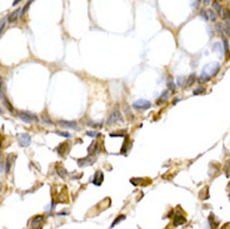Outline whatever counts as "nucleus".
I'll use <instances>...</instances> for the list:
<instances>
[{
    "label": "nucleus",
    "instance_id": "obj_1",
    "mask_svg": "<svg viewBox=\"0 0 230 229\" xmlns=\"http://www.w3.org/2000/svg\"><path fill=\"white\" fill-rule=\"evenodd\" d=\"M220 70V65L218 63H210L208 64L206 66H204L203 71H201V75H200V79L199 82L203 83V82H209L214 75L218 74V71Z\"/></svg>",
    "mask_w": 230,
    "mask_h": 229
},
{
    "label": "nucleus",
    "instance_id": "obj_2",
    "mask_svg": "<svg viewBox=\"0 0 230 229\" xmlns=\"http://www.w3.org/2000/svg\"><path fill=\"white\" fill-rule=\"evenodd\" d=\"M123 122H124V118H123L121 113L119 112V109H114V110L111 112V114H110V117H109L106 124H108V125H114V124H116V123H123Z\"/></svg>",
    "mask_w": 230,
    "mask_h": 229
},
{
    "label": "nucleus",
    "instance_id": "obj_3",
    "mask_svg": "<svg viewBox=\"0 0 230 229\" xmlns=\"http://www.w3.org/2000/svg\"><path fill=\"white\" fill-rule=\"evenodd\" d=\"M18 117L24 123H36L38 122V117L29 112H18Z\"/></svg>",
    "mask_w": 230,
    "mask_h": 229
},
{
    "label": "nucleus",
    "instance_id": "obj_4",
    "mask_svg": "<svg viewBox=\"0 0 230 229\" xmlns=\"http://www.w3.org/2000/svg\"><path fill=\"white\" fill-rule=\"evenodd\" d=\"M151 107V103L149 100H145V99H138L133 103V108L138 109V110H145V109H149Z\"/></svg>",
    "mask_w": 230,
    "mask_h": 229
},
{
    "label": "nucleus",
    "instance_id": "obj_5",
    "mask_svg": "<svg viewBox=\"0 0 230 229\" xmlns=\"http://www.w3.org/2000/svg\"><path fill=\"white\" fill-rule=\"evenodd\" d=\"M18 140H19V144L21 146H29L30 143H31V136L29 134H19L18 135Z\"/></svg>",
    "mask_w": 230,
    "mask_h": 229
},
{
    "label": "nucleus",
    "instance_id": "obj_6",
    "mask_svg": "<svg viewBox=\"0 0 230 229\" xmlns=\"http://www.w3.org/2000/svg\"><path fill=\"white\" fill-rule=\"evenodd\" d=\"M44 219H45V217H44V215H35V217H33V218L30 219L29 224H30V227H31V228H39V227L43 224Z\"/></svg>",
    "mask_w": 230,
    "mask_h": 229
},
{
    "label": "nucleus",
    "instance_id": "obj_7",
    "mask_svg": "<svg viewBox=\"0 0 230 229\" xmlns=\"http://www.w3.org/2000/svg\"><path fill=\"white\" fill-rule=\"evenodd\" d=\"M58 124L61 126V128H68V129H75V130H78L79 129V126H78V124H76V122H69V120H60V122H58Z\"/></svg>",
    "mask_w": 230,
    "mask_h": 229
},
{
    "label": "nucleus",
    "instance_id": "obj_8",
    "mask_svg": "<svg viewBox=\"0 0 230 229\" xmlns=\"http://www.w3.org/2000/svg\"><path fill=\"white\" fill-rule=\"evenodd\" d=\"M94 162H95V158H94V157H90V155H88L87 158L78 159V165H79L80 168H83V167H85V165H92Z\"/></svg>",
    "mask_w": 230,
    "mask_h": 229
},
{
    "label": "nucleus",
    "instance_id": "obj_9",
    "mask_svg": "<svg viewBox=\"0 0 230 229\" xmlns=\"http://www.w3.org/2000/svg\"><path fill=\"white\" fill-rule=\"evenodd\" d=\"M15 159H16V155L15 154H9L7 157V159H5V168H4L5 173H9L10 172V168H12L13 163L15 162Z\"/></svg>",
    "mask_w": 230,
    "mask_h": 229
},
{
    "label": "nucleus",
    "instance_id": "obj_10",
    "mask_svg": "<svg viewBox=\"0 0 230 229\" xmlns=\"http://www.w3.org/2000/svg\"><path fill=\"white\" fill-rule=\"evenodd\" d=\"M130 183L133 185H149L151 183L150 179H145V178H131Z\"/></svg>",
    "mask_w": 230,
    "mask_h": 229
},
{
    "label": "nucleus",
    "instance_id": "obj_11",
    "mask_svg": "<svg viewBox=\"0 0 230 229\" xmlns=\"http://www.w3.org/2000/svg\"><path fill=\"white\" fill-rule=\"evenodd\" d=\"M103 180H104V174L103 172L98 170L95 174H94V178H93V184L96 185V187H100L103 184Z\"/></svg>",
    "mask_w": 230,
    "mask_h": 229
},
{
    "label": "nucleus",
    "instance_id": "obj_12",
    "mask_svg": "<svg viewBox=\"0 0 230 229\" xmlns=\"http://www.w3.org/2000/svg\"><path fill=\"white\" fill-rule=\"evenodd\" d=\"M99 151H100V146H99V143H96V141H93L90 144V146L88 148V153H89L90 157H94L95 154H98Z\"/></svg>",
    "mask_w": 230,
    "mask_h": 229
},
{
    "label": "nucleus",
    "instance_id": "obj_13",
    "mask_svg": "<svg viewBox=\"0 0 230 229\" xmlns=\"http://www.w3.org/2000/svg\"><path fill=\"white\" fill-rule=\"evenodd\" d=\"M185 223H186V218L183 214H175L174 220H173V224L174 225H183Z\"/></svg>",
    "mask_w": 230,
    "mask_h": 229
},
{
    "label": "nucleus",
    "instance_id": "obj_14",
    "mask_svg": "<svg viewBox=\"0 0 230 229\" xmlns=\"http://www.w3.org/2000/svg\"><path fill=\"white\" fill-rule=\"evenodd\" d=\"M55 150L58 151L59 155H65V153L69 150V144H68V143H61L59 146H56Z\"/></svg>",
    "mask_w": 230,
    "mask_h": 229
},
{
    "label": "nucleus",
    "instance_id": "obj_15",
    "mask_svg": "<svg viewBox=\"0 0 230 229\" xmlns=\"http://www.w3.org/2000/svg\"><path fill=\"white\" fill-rule=\"evenodd\" d=\"M59 164H60V163H56V167H55L58 174L60 175V178H66V177H68V172L65 170V168H63V167L59 165Z\"/></svg>",
    "mask_w": 230,
    "mask_h": 229
},
{
    "label": "nucleus",
    "instance_id": "obj_16",
    "mask_svg": "<svg viewBox=\"0 0 230 229\" xmlns=\"http://www.w3.org/2000/svg\"><path fill=\"white\" fill-rule=\"evenodd\" d=\"M125 138V141H124V145L121 146V150H120V153L121 154H126V151H128V148L130 146V140H129V135H125L124 136Z\"/></svg>",
    "mask_w": 230,
    "mask_h": 229
},
{
    "label": "nucleus",
    "instance_id": "obj_17",
    "mask_svg": "<svg viewBox=\"0 0 230 229\" xmlns=\"http://www.w3.org/2000/svg\"><path fill=\"white\" fill-rule=\"evenodd\" d=\"M168 97H169V94H168V90H167V92H164V93L162 94V97L157 100V105H163V103H165V102L168 100Z\"/></svg>",
    "mask_w": 230,
    "mask_h": 229
},
{
    "label": "nucleus",
    "instance_id": "obj_18",
    "mask_svg": "<svg viewBox=\"0 0 230 229\" xmlns=\"http://www.w3.org/2000/svg\"><path fill=\"white\" fill-rule=\"evenodd\" d=\"M128 135V131L125 129H121V130H116V131H111L110 133V136L114 138V136H125Z\"/></svg>",
    "mask_w": 230,
    "mask_h": 229
},
{
    "label": "nucleus",
    "instance_id": "obj_19",
    "mask_svg": "<svg viewBox=\"0 0 230 229\" xmlns=\"http://www.w3.org/2000/svg\"><path fill=\"white\" fill-rule=\"evenodd\" d=\"M19 13H20V10H19V9H16L14 13H12V14L8 17V21H9V23H14V21L18 19V17H19Z\"/></svg>",
    "mask_w": 230,
    "mask_h": 229
},
{
    "label": "nucleus",
    "instance_id": "obj_20",
    "mask_svg": "<svg viewBox=\"0 0 230 229\" xmlns=\"http://www.w3.org/2000/svg\"><path fill=\"white\" fill-rule=\"evenodd\" d=\"M125 218H126V217H125V214H120V215H118V217L114 219V222H113V224L110 225V228H114V227H115V225H118L120 222L125 220Z\"/></svg>",
    "mask_w": 230,
    "mask_h": 229
},
{
    "label": "nucleus",
    "instance_id": "obj_21",
    "mask_svg": "<svg viewBox=\"0 0 230 229\" xmlns=\"http://www.w3.org/2000/svg\"><path fill=\"white\" fill-rule=\"evenodd\" d=\"M195 80H196V75H195V74H190V75H189V78H188V79H186V82H185L186 87H191V85L195 83Z\"/></svg>",
    "mask_w": 230,
    "mask_h": 229
},
{
    "label": "nucleus",
    "instance_id": "obj_22",
    "mask_svg": "<svg viewBox=\"0 0 230 229\" xmlns=\"http://www.w3.org/2000/svg\"><path fill=\"white\" fill-rule=\"evenodd\" d=\"M5 89H7V88H5L4 80H3L2 78H0V99H3V100L5 99V98H4V94H5Z\"/></svg>",
    "mask_w": 230,
    "mask_h": 229
},
{
    "label": "nucleus",
    "instance_id": "obj_23",
    "mask_svg": "<svg viewBox=\"0 0 230 229\" xmlns=\"http://www.w3.org/2000/svg\"><path fill=\"white\" fill-rule=\"evenodd\" d=\"M199 198H200L201 200H205V199H208V198H209V188H208V187H205V188L200 192Z\"/></svg>",
    "mask_w": 230,
    "mask_h": 229
},
{
    "label": "nucleus",
    "instance_id": "obj_24",
    "mask_svg": "<svg viewBox=\"0 0 230 229\" xmlns=\"http://www.w3.org/2000/svg\"><path fill=\"white\" fill-rule=\"evenodd\" d=\"M124 110H125V114H126V118H128L129 120H133V119H134V117H133V113H131V110H130V108H129V105H126V104H124Z\"/></svg>",
    "mask_w": 230,
    "mask_h": 229
},
{
    "label": "nucleus",
    "instance_id": "obj_25",
    "mask_svg": "<svg viewBox=\"0 0 230 229\" xmlns=\"http://www.w3.org/2000/svg\"><path fill=\"white\" fill-rule=\"evenodd\" d=\"M209 223H210V228H211V229H216V228H218V223L214 222V215H213V214L209 215Z\"/></svg>",
    "mask_w": 230,
    "mask_h": 229
},
{
    "label": "nucleus",
    "instance_id": "obj_26",
    "mask_svg": "<svg viewBox=\"0 0 230 229\" xmlns=\"http://www.w3.org/2000/svg\"><path fill=\"white\" fill-rule=\"evenodd\" d=\"M221 15L225 19V21H230V10H228V9L221 10Z\"/></svg>",
    "mask_w": 230,
    "mask_h": 229
},
{
    "label": "nucleus",
    "instance_id": "obj_27",
    "mask_svg": "<svg viewBox=\"0 0 230 229\" xmlns=\"http://www.w3.org/2000/svg\"><path fill=\"white\" fill-rule=\"evenodd\" d=\"M206 14H209V15H208V18H209L211 21H215V20H216V14L214 13V10L209 9V10L206 12Z\"/></svg>",
    "mask_w": 230,
    "mask_h": 229
},
{
    "label": "nucleus",
    "instance_id": "obj_28",
    "mask_svg": "<svg viewBox=\"0 0 230 229\" xmlns=\"http://www.w3.org/2000/svg\"><path fill=\"white\" fill-rule=\"evenodd\" d=\"M224 172H225V174H226V177H229L230 175V159L225 163V167H224Z\"/></svg>",
    "mask_w": 230,
    "mask_h": 229
},
{
    "label": "nucleus",
    "instance_id": "obj_29",
    "mask_svg": "<svg viewBox=\"0 0 230 229\" xmlns=\"http://www.w3.org/2000/svg\"><path fill=\"white\" fill-rule=\"evenodd\" d=\"M3 102H4V105H5V107H7V108H8V110H10V112H12V113H14V108H13V107H12V104H10V103H9V100H8V99H4V100H3Z\"/></svg>",
    "mask_w": 230,
    "mask_h": 229
},
{
    "label": "nucleus",
    "instance_id": "obj_30",
    "mask_svg": "<svg viewBox=\"0 0 230 229\" xmlns=\"http://www.w3.org/2000/svg\"><path fill=\"white\" fill-rule=\"evenodd\" d=\"M213 8L216 10L218 14H221V8H220V5H219L218 2H214V3H213Z\"/></svg>",
    "mask_w": 230,
    "mask_h": 229
},
{
    "label": "nucleus",
    "instance_id": "obj_31",
    "mask_svg": "<svg viewBox=\"0 0 230 229\" xmlns=\"http://www.w3.org/2000/svg\"><path fill=\"white\" fill-rule=\"evenodd\" d=\"M168 88H169L171 92H175V90H176V85L174 84L173 80H169V82H168Z\"/></svg>",
    "mask_w": 230,
    "mask_h": 229
},
{
    "label": "nucleus",
    "instance_id": "obj_32",
    "mask_svg": "<svg viewBox=\"0 0 230 229\" xmlns=\"http://www.w3.org/2000/svg\"><path fill=\"white\" fill-rule=\"evenodd\" d=\"M201 93H205V88H204V87H199V88H196V89L194 90V95H199V94H201Z\"/></svg>",
    "mask_w": 230,
    "mask_h": 229
},
{
    "label": "nucleus",
    "instance_id": "obj_33",
    "mask_svg": "<svg viewBox=\"0 0 230 229\" xmlns=\"http://www.w3.org/2000/svg\"><path fill=\"white\" fill-rule=\"evenodd\" d=\"M55 133H56V134H59V135H61V136H65V138H71V134H69L68 131H60V130H56Z\"/></svg>",
    "mask_w": 230,
    "mask_h": 229
},
{
    "label": "nucleus",
    "instance_id": "obj_34",
    "mask_svg": "<svg viewBox=\"0 0 230 229\" xmlns=\"http://www.w3.org/2000/svg\"><path fill=\"white\" fill-rule=\"evenodd\" d=\"M5 164H4V157H3V154H0V172H4V167Z\"/></svg>",
    "mask_w": 230,
    "mask_h": 229
},
{
    "label": "nucleus",
    "instance_id": "obj_35",
    "mask_svg": "<svg viewBox=\"0 0 230 229\" xmlns=\"http://www.w3.org/2000/svg\"><path fill=\"white\" fill-rule=\"evenodd\" d=\"M88 125H89V126H93V128H101V126H103L101 123H94V122H89Z\"/></svg>",
    "mask_w": 230,
    "mask_h": 229
},
{
    "label": "nucleus",
    "instance_id": "obj_36",
    "mask_svg": "<svg viewBox=\"0 0 230 229\" xmlns=\"http://www.w3.org/2000/svg\"><path fill=\"white\" fill-rule=\"evenodd\" d=\"M30 4H31V2H28V3H26V5H25V7H24V8H23V12H21V13H23V14H21V15H20V17H24V15H25V13H26V12H28V8H29V7H30Z\"/></svg>",
    "mask_w": 230,
    "mask_h": 229
},
{
    "label": "nucleus",
    "instance_id": "obj_37",
    "mask_svg": "<svg viewBox=\"0 0 230 229\" xmlns=\"http://www.w3.org/2000/svg\"><path fill=\"white\" fill-rule=\"evenodd\" d=\"M88 136H99V133L98 131H87L85 133Z\"/></svg>",
    "mask_w": 230,
    "mask_h": 229
},
{
    "label": "nucleus",
    "instance_id": "obj_38",
    "mask_svg": "<svg viewBox=\"0 0 230 229\" xmlns=\"http://www.w3.org/2000/svg\"><path fill=\"white\" fill-rule=\"evenodd\" d=\"M214 50H218L220 54H223V49H221V46H220L218 43H216V44H214Z\"/></svg>",
    "mask_w": 230,
    "mask_h": 229
},
{
    "label": "nucleus",
    "instance_id": "obj_39",
    "mask_svg": "<svg viewBox=\"0 0 230 229\" xmlns=\"http://www.w3.org/2000/svg\"><path fill=\"white\" fill-rule=\"evenodd\" d=\"M185 79H184V76H179L178 78V83H179V85H184L185 84V82H184Z\"/></svg>",
    "mask_w": 230,
    "mask_h": 229
},
{
    "label": "nucleus",
    "instance_id": "obj_40",
    "mask_svg": "<svg viewBox=\"0 0 230 229\" xmlns=\"http://www.w3.org/2000/svg\"><path fill=\"white\" fill-rule=\"evenodd\" d=\"M43 119H44V122H46L49 125H53V122L49 119V117H48V115H44V117H43Z\"/></svg>",
    "mask_w": 230,
    "mask_h": 229
},
{
    "label": "nucleus",
    "instance_id": "obj_41",
    "mask_svg": "<svg viewBox=\"0 0 230 229\" xmlns=\"http://www.w3.org/2000/svg\"><path fill=\"white\" fill-rule=\"evenodd\" d=\"M200 15H201V18H204L205 20H208V19H209V18H208V14H206V12H205V10H201V12H200Z\"/></svg>",
    "mask_w": 230,
    "mask_h": 229
},
{
    "label": "nucleus",
    "instance_id": "obj_42",
    "mask_svg": "<svg viewBox=\"0 0 230 229\" xmlns=\"http://www.w3.org/2000/svg\"><path fill=\"white\" fill-rule=\"evenodd\" d=\"M223 43H224V44H223L224 50H225V51H228V41H226V39H225L224 36H223Z\"/></svg>",
    "mask_w": 230,
    "mask_h": 229
},
{
    "label": "nucleus",
    "instance_id": "obj_43",
    "mask_svg": "<svg viewBox=\"0 0 230 229\" xmlns=\"http://www.w3.org/2000/svg\"><path fill=\"white\" fill-rule=\"evenodd\" d=\"M200 4V2H195V3H193V8H198V5Z\"/></svg>",
    "mask_w": 230,
    "mask_h": 229
},
{
    "label": "nucleus",
    "instance_id": "obj_44",
    "mask_svg": "<svg viewBox=\"0 0 230 229\" xmlns=\"http://www.w3.org/2000/svg\"><path fill=\"white\" fill-rule=\"evenodd\" d=\"M3 139H4V138H3V135H0V148H2V143H3Z\"/></svg>",
    "mask_w": 230,
    "mask_h": 229
},
{
    "label": "nucleus",
    "instance_id": "obj_45",
    "mask_svg": "<svg viewBox=\"0 0 230 229\" xmlns=\"http://www.w3.org/2000/svg\"><path fill=\"white\" fill-rule=\"evenodd\" d=\"M19 3H20V2H19V0H16V2H13V5H14V7H15V5H18V4H19Z\"/></svg>",
    "mask_w": 230,
    "mask_h": 229
},
{
    "label": "nucleus",
    "instance_id": "obj_46",
    "mask_svg": "<svg viewBox=\"0 0 230 229\" xmlns=\"http://www.w3.org/2000/svg\"><path fill=\"white\" fill-rule=\"evenodd\" d=\"M2 188H3V184H2V182H0V190H2Z\"/></svg>",
    "mask_w": 230,
    "mask_h": 229
},
{
    "label": "nucleus",
    "instance_id": "obj_47",
    "mask_svg": "<svg viewBox=\"0 0 230 229\" xmlns=\"http://www.w3.org/2000/svg\"><path fill=\"white\" fill-rule=\"evenodd\" d=\"M2 113H3V110H2V109H0V114H2Z\"/></svg>",
    "mask_w": 230,
    "mask_h": 229
}]
</instances>
